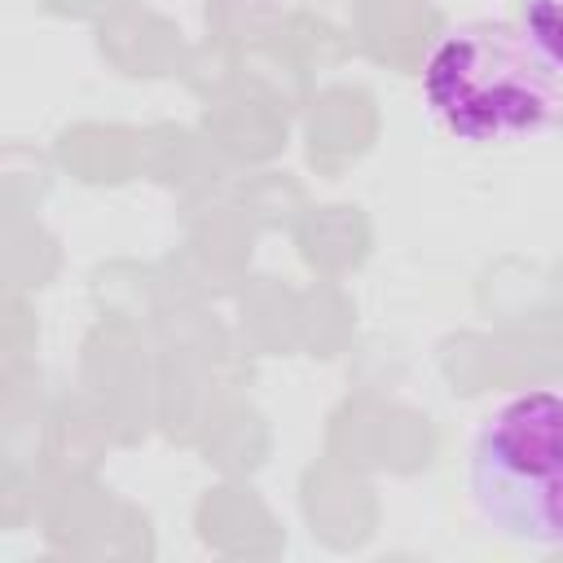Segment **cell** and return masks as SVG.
<instances>
[{"mask_svg": "<svg viewBox=\"0 0 563 563\" xmlns=\"http://www.w3.org/2000/svg\"><path fill=\"white\" fill-rule=\"evenodd\" d=\"M466 493L501 541L563 550V387H523L479 418Z\"/></svg>", "mask_w": 563, "mask_h": 563, "instance_id": "obj_2", "label": "cell"}, {"mask_svg": "<svg viewBox=\"0 0 563 563\" xmlns=\"http://www.w3.org/2000/svg\"><path fill=\"white\" fill-rule=\"evenodd\" d=\"M422 101L453 141L510 145L541 136L563 114V79L519 26L475 18L444 31L427 53Z\"/></svg>", "mask_w": 563, "mask_h": 563, "instance_id": "obj_1", "label": "cell"}, {"mask_svg": "<svg viewBox=\"0 0 563 563\" xmlns=\"http://www.w3.org/2000/svg\"><path fill=\"white\" fill-rule=\"evenodd\" d=\"M532 53L563 79V0H519V22Z\"/></svg>", "mask_w": 563, "mask_h": 563, "instance_id": "obj_3", "label": "cell"}]
</instances>
